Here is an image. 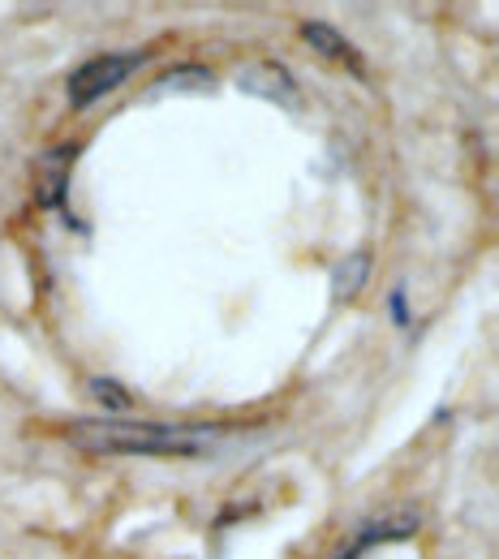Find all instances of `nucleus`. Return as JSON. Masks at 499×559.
<instances>
[{"mask_svg":"<svg viewBox=\"0 0 499 559\" xmlns=\"http://www.w3.org/2000/svg\"><path fill=\"white\" fill-rule=\"evenodd\" d=\"M73 151H52L39 159V181H44V203L57 207L61 203V190H66V173H70Z\"/></svg>","mask_w":499,"mask_h":559,"instance_id":"20e7f679","label":"nucleus"},{"mask_svg":"<svg viewBox=\"0 0 499 559\" xmlns=\"http://www.w3.org/2000/svg\"><path fill=\"white\" fill-rule=\"evenodd\" d=\"M301 39H306L319 57H328V61H345L349 70H361L357 48L336 31V26H328V22H306V26H301Z\"/></svg>","mask_w":499,"mask_h":559,"instance_id":"7ed1b4c3","label":"nucleus"},{"mask_svg":"<svg viewBox=\"0 0 499 559\" xmlns=\"http://www.w3.org/2000/svg\"><path fill=\"white\" fill-rule=\"evenodd\" d=\"M143 66V57L134 52H117V57H95L70 78V104L73 108H91L95 99H104L108 91H117L130 73Z\"/></svg>","mask_w":499,"mask_h":559,"instance_id":"f03ea898","label":"nucleus"},{"mask_svg":"<svg viewBox=\"0 0 499 559\" xmlns=\"http://www.w3.org/2000/svg\"><path fill=\"white\" fill-rule=\"evenodd\" d=\"M219 430L168 426V421L82 418L66 426V439L91 456H203Z\"/></svg>","mask_w":499,"mask_h":559,"instance_id":"f257e3e1","label":"nucleus"}]
</instances>
